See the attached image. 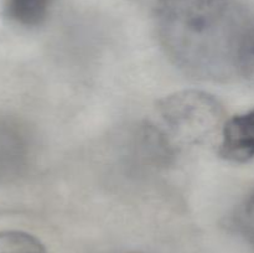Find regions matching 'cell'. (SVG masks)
Segmentation results:
<instances>
[{
    "mask_svg": "<svg viewBox=\"0 0 254 253\" xmlns=\"http://www.w3.org/2000/svg\"><path fill=\"white\" fill-rule=\"evenodd\" d=\"M155 14L161 44L179 68L215 81L237 74L238 52L254 24L238 0H200Z\"/></svg>",
    "mask_w": 254,
    "mask_h": 253,
    "instance_id": "cell-1",
    "label": "cell"
},
{
    "mask_svg": "<svg viewBox=\"0 0 254 253\" xmlns=\"http://www.w3.org/2000/svg\"><path fill=\"white\" fill-rule=\"evenodd\" d=\"M159 116L164 129H158L173 150L179 145H201L215 136L223 126V108L211 94L185 91L160 101Z\"/></svg>",
    "mask_w": 254,
    "mask_h": 253,
    "instance_id": "cell-2",
    "label": "cell"
},
{
    "mask_svg": "<svg viewBox=\"0 0 254 253\" xmlns=\"http://www.w3.org/2000/svg\"><path fill=\"white\" fill-rule=\"evenodd\" d=\"M31 153L27 129L10 117L0 116V184L24 175L29 169Z\"/></svg>",
    "mask_w": 254,
    "mask_h": 253,
    "instance_id": "cell-3",
    "label": "cell"
},
{
    "mask_svg": "<svg viewBox=\"0 0 254 253\" xmlns=\"http://www.w3.org/2000/svg\"><path fill=\"white\" fill-rule=\"evenodd\" d=\"M220 154L233 163L254 159V109L228 119L221 130Z\"/></svg>",
    "mask_w": 254,
    "mask_h": 253,
    "instance_id": "cell-4",
    "label": "cell"
},
{
    "mask_svg": "<svg viewBox=\"0 0 254 253\" xmlns=\"http://www.w3.org/2000/svg\"><path fill=\"white\" fill-rule=\"evenodd\" d=\"M51 0H2L4 15L25 27L39 26L49 15Z\"/></svg>",
    "mask_w": 254,
    "mask_h": 253,
    "instance_id": "cell-5",
    "label": "cell"
},
{
    "mask_svg": "<svg viewBox=\"0 0 254 253\" xmlns=\"http://www.w3.org/2000/svg\"><path fill=\"white\" fill-rule=\"evenodd\" d=\"M0 253H47L45 246L26 232L1 231L0 232Z\"/></svg>",
    "mask_w": 254,
    "mask_h": 253,
    "instance_id": "cell-6",
    "label": "cell"
},
{
    "mask_svg": "<svg viewBox=\"0 0 254 253\" xmlns=\"http://www.w3.org/2000/svg\"><path fill=\"white\" fill-rule=\"evenodd\" d=\"M237 74L254 81V24L243 39L238 52Z\"/></svg>",
    "mask_w": 254,
    "mask_h": 253,
    "instance_id": "cell-7",
    "label": "cell"
},
{
    "mask_svg": "<svg viewBox=\"0 0 254 253\" xmlns=\"http://www.w3.org/2000/svg\"><path fill=\"white\" fill-rule=\"evenodd\" d=\"M240 223L246 235L254 241V193L246 201L241 211Z\"/></svg>",
    "mask_w": 254,
    "mask_h": 253,
    "instance_id": "cell-8",
    "label": "cell"
},
{
    "mask_svg": "<svg viewBox=\"0 0 254 253\" xmlns=\"http://www.w3.org/2000/svg\"><path fill=\"white\" fill-rule=\"evenodd\" d=\"M112 253H139V252H131V251H121V252H112Z\"/></svg>",
    "mask_w": 254,
    "mask_h": 253,
    "instance_id": "cell-9",
    "label": "cell"
}]
</instances>
